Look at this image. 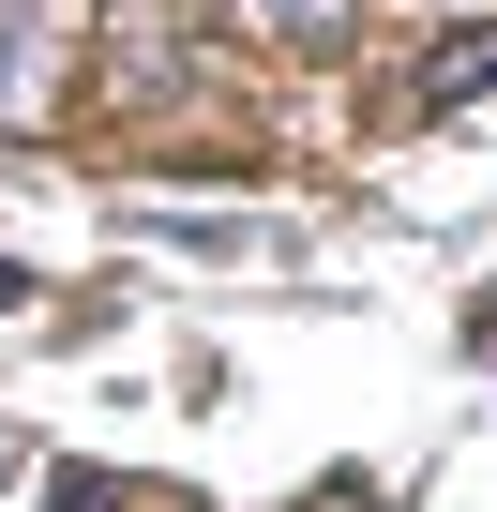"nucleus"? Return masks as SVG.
I'll return each mask as SVG.
<instances>
[{"mask_svg": "<svg viewBox=\"0 0 497 512\" xmlns=\"http://www.w3.org/2000/svg\"><path fill=\"white\" fill-rule=\"evenodd\" d=\"M76 61V0H0V136H31Z\"/></svg>", "mask_w": 497, "mask_h": 512, "instance_id": "1", "label": "nucleus"}, {"mask_svg": "<svg viewBox=\"0 0 497 512\" xmlns=\"http://www.w3.org/2000/svg\"><path fill=\"white\" fill-rule=\"evenodd\" d=\"M467 91H497V16H482V31H437V46H422V76H407L392 106H407V121H437V106H467Z\"/></svg>", "mask_w": 497, "mask_h": 512, "instance_id": "2", "label": "nucleus"}, {"mask_svg": "<svg viewBox=\"0 0 497 512\" xmlns=\"http://www.w3.org/2000/svg\"><path fill=\"white\" fill-rule=\"evenodd\" d=\"M241 31H272L287 61H332V46L362 31V0H241Z\"/></svg>", "mask_w": 497, "mask_h": 512, "instance_id": "3", "label": "nucleus"}, {"mask_svg": "<svg viewBox=\"0 0 497 512\" xmlns=\"http://www.w3.org/2000/svg\"><path fill=\"white\" fill-rule=\"evenodd\" d=\"M0 302H31V272H16V256H0Z\"/></svg>", "mask_w": 497, "mask_h": 512, "instance_id": "4", "label": "nucleus"}]
</instances>
